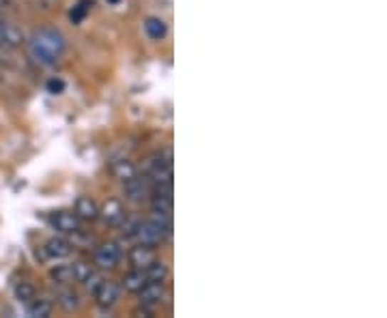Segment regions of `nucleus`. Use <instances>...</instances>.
Listing matches in <instances>:
<instances>
[{
    "label": "nucleus",
    "instance_id": "1",
    "mask_svg": "<svg viewBox=\"0 0 387 318\" xmlns=\"http://www.w3.org/2000/svg\"><path fill=\"white\" fill-rule=\"evenodd\" d=\"M29 46H31V54L39 63L54 65L65 52V37L54 28H39L33 33Z\"/></svg>",
    "mask_w": 387,
    "mask_h": 318
},
{
    "label": "nucleus",
    "instance_id": "2",
    "mask_svg": "<svg viewBox=\"0 0 387 318\" xmlns=\"http://www.w3.org/2000/svg\"><path fill=\"white\" fill-rule=\"evenodd\" d=\"M168 235H170V228H166L164 224H160V222H155V220L140 222V226H138V230H136V239H138L143 245H149V248L160 245Z\"/></svg>",
    "mask_w": 387,
    "mask_h": 318
},
{
    "label": "nucleus",
    "instance_id": "3",
    "mask_svg": "<svg viewBox=\"0 0 387 318\" xmlns=\"http://www.w3.org/2000/svg\"><path fill=\"white\" fill-rule=\"evenodd\" d=\"M118 260H120V250L116 243H103L95 250V263L101 269H112L118 265Z\"/></svg>",
    "mask_w": 387,
    "mask_h": 318
},
{
    "label": "nucleus",
    "instance_id": "4",
    "mask_svg": "<svg viewBox=\"0 0 387 318\" xmlns=\"http://www.w3.org/2000/svg\"><path fill=\"white\" fill-rule=\"evenodd\" d=\"M149 191H151V181L147 179V176H134V179H129V181H125V194H127V198L129 200H143L145 196H149Z\"/></svg>",
    "mask_w": 387,
    "mask_h": 318
},
{
    "label": "nucleus",
    "instance_id": "5",
    "mask_svg": "<svg viewBox=\"0 0 387 318\" xmlns=\"http://www.w3.org/2000/svg\"><path fill=\"white\" fill-rule=\"evenodd\" d=\"M52 226L63 233V235H76L80 230V218L76 213H67V211H61L52 218Z\"/></svg>",
    "mask_w": 387,
    "mask_h": 318
},
{
    "label": "nucleus",
    "instance_id": "6",
    "mask_svg": "<svg viewBox=\"0 0 387 318\" xmlns=\"http://www.w3.org/2000/svg\"><path fill=\"white\" fill-rule=\"evenodd\" d=\"M140 303L147 305V307H153L158 303H162L164 299V282H147L140 290Z\"/></svg>",
    "mask_w": 387,
    "mask_h": 318
},
{
    "label": "nucleus",
    "instance_id": "7",
    "mask_svg": "<svg viewBox=\"0 0 387 318\" xmlns=\"http://www.w3.org/2000/svg\"><path fill=\"white\" fill-rule=\"evenodd\" d=\"M118 295H120V288H118L114 282H105V280H103V284L99 286V290L95 292L97 303H99V307H101V309L112 307V305L118 301Z\"/></svg>",
    "mask_w": 387,
    "mask_h": 318
},
{
    "label": "nucleus",
    "instance_id": "8",
    "mask_svg": "<svg viewBox=\"0 0 387 318\" xmlns=\"http://www.w3.org/2000/svg\"><path fill=\"white\" fill-rule=\"evenodd\" d=\"M99 216H101V220L105 222V224H118V222H123V218H125V208H123V204H120V200H108L101 208H99Z\"/></svg>",
    "mask_w": 387,
    "mask_h": 318
},
{
    "label": "nucleus",
    "instance_id": "9",
    "mask_svg": "<svg viewBox=\"0 0 387 318\" xmlns=\"http://www.w3.org/2000/svg\"><path fill=\"white\" fill-rule=\"evenodd\" d=\"M76 216L80 218V220H97L99 218V206H97V202L93 200V198H88V196H80L78 200H76Z\"/></svg>",
    "mask_w": 387,
    "mask_h": 318
},
{
    "label": "nucleus",
    "instance_id": "10",
    "mask_svg": "<svg viewBox=\"0 0 387 318\" xmlns=\"http://www.w3.org/2000/svg\"><path fill=\"white\" fill-rule=\"evenodd\" d=\"M129 260H132V265L136 269H147L153 260H155V254H153V248L149 245H138V248H132V252H129Z\"/></svg>",
    "mask_w": 387,
    "mask_h": 318
},
{
    "label": "nucleus",
    "instance_id": "11",
    "mask_svg": "<svg viewBox=\"0 0 387 318\" xmlns=\"http://www.w3.org/2000/svg\"><path fill=\"white\" fill-rule=\"evenodd\" d=\"M69 254H71V245H69V241H65V239H61V237H52V239L46 243V256H48V258L61 260V258H67Z\"/></svg>",
    "mask_w": 387,
    "mask_h": 318
},
{
    "label": "nucleus",
    "instance_id": "12",
    "mask_svg": "<svg viewBox=\"0 0 387 318\" xmlns=\"http://www.w3.org/2000/svg\"><path fill=\"white\" fill-rule=\"evenodd\" d=\"M112 174L118 179V181H129V179H134L136 174H138V170H136V166L132 164V161H127V159H118V161H114L112 164Z\"/></svg>",
    "mask_w": 387,
    "mask_h": 318
},
{
    "label": "nucleus",
    "instance_id": "13",
    "mask_svg": "<svg viewBox=\"0 0 387 318\" xmlns=\"http://www.w3.org/2000/svg\"><path fill=\"white\" fill-rule=\"evenodd\" d=\"M147 282H149V280H147V275H145L143 269H136V271L127 273V275L123 277V286H125V290H129V292H138Z\"/></svg>",
    "mask_w": 387,
    "mask_h": 318
},
{
    "label": "nucleus",
    "instance_id": "14",
    "mask_svg": "<svg viewBox=\"0 0 387 318\" xmlns=\"http://www.w3.org/2000/svg\"><path fill=\"white\" fill-rule=\"evenodd\" d=\"M145 33L149 35V39L162 41V39L166 37L168 28H166L164 20H160V18H147V22H145Z\"/></svg>",
    "mask_w": 387,
    "mask_h": 318
},
{
    "label": "nucleus",
    "instance_id": "15",
    "mask_svg": "<svg viewBox=\"0 0 387 318\" xmlns=\"http://www.w3.org/2000/svg\"><path fill=\"white\" fill-rule=\"evenodd\" d=\"M22 41V35L0 18V46H18Z\"/></svg>",
    "mask_w": 387,
    "mask_h": 318
},
{
    "label": "nucleus",
    "instance_id": "16",
    "mask_svg": "<svg viewBox=\"0 0 387 318\" xmlns=\"http://www.w3.org/2000/svg\"><path fill=\"white\" fill-rule=\"evenodd\" d=\"M50 312H52V301L50 299H43V297H35V299H31L29 301V314L31 316H35V318H46V316H50Z\"/></svg>",
    "mask_w": 387,
    "mask_h": 318
},
{
    "label": "nucleus",
    "instance_id": "17",
    "mask_svg": "<svg viewBox=\"0 0 387 318\" xmlns=\"http://www.w3.org/2000/svg\"><path fill=\"white\" fill-rule=\"evenodd\" d=\"M56 301H58L67 312L78 309V305H80V297H78V292L71 290V288H61V290L56 292Z\"/></svg>",
    "mask_w": 387,
    "mask_h": 318
},
{
    "label": "nucleus",
    "instance_id": "18",
    "mask_svg": "<svg viewBox=\"0 0 387 318\" xmlns=\"http://www.w3.org/2000/svg\"><path fill=\"white\" fill-rule=\"evenodd\" d=\"M145 275L149 282H166L168 277V267L160 260H153L147 269H145Z\"/></svg>",
    "mask_w": 387,
    "mask_h": 318
},
{
    "label": "nucleus",
    "instance_id": "19",
    "mask_svg": "<svg viewBox=\"0 0 387 318\" xmlns=\"http://www.w3.org/2000/svg\"><path fill=\"white\" fill-rule=\"evenodd\" d=\"M50 277L56 284H69L73 280V269H71V265H56L50 271Z\"/></svg>",
    "mask_w": 387,
    "mask_h": 318
},
{
    "label": "nucleus",
    "instance_id": "20",
    "mask_svg": "<svg viewBox=\"0 0 387 318\" xmlns=\"http://www.w3.org/2000/svg\"><path fill=\"white\" fill-rule=\"evenodd\" d=\"M88 7H93V3L91 0H80V3L71 9V14H69V20L73 22V24H80L84 18H86V14H88Z\"/></svg>",
    "mask_w": 387,
    "mask_h": 318
},
{
    "label": "nucleus",
    "instance_id": "21",
    "mask_svg": "<svg viewBox=\"0 0 387 318\" xmlns=\"http://www.w3.org/2000/svg\"><path fill=\"white\" fill-rule=\"evenodd\" d=\"M16 299H18L20 303H29L31 299H35V286L29 284V282H20V284L16 286Z\"/></svg>",
    "mask_w": 387,
    "mask_h": 318
},
{
    "label": "nucleus",
    "instance_id": "22",
    "mask_svg": "<svg viewBox=\"0 0 387 318\" xmlns=\"http://www.w3.org/2000/svg\"><path fill=\"white\" fill-rule=\"evenodd\" d=\"M71 269H73V280L76 282H84L95 269L91 267V265H86V263H76V265H71Z\"/></svg>",
    "mask_w": 387,
    "mask_h": 318
},
{
    "label": "nucleus",
    "instance_id": "23",
    "mask_svg": "<svg viewBox=\"0 0 387 318\" xmlns=\"http://www.w3.org/2000/svg\"><path fill=\"white\" fill-rule=\"evenodd\" d=\"M84 286H86V290L91 292V295H95L97 290H99V286L103 284V275L101 273H97V271H93L84 282H82Z\"/></svg>",
    "mask_w": 387,
    "mask_h": 318
},
{
    "label": "nucleus",
    "instance_id": "24",
    "mask_svg": "<svg viewBox=\"0 0 387 318\" xmlns=\"http://www.w3.org/2000/svg\"><path fill=\"white\" fill-rule=\"evenodd\" d=\"M138 226H140V220H136V218L125 220V224H123V235H125V237H136Z\"/></svg>",
    "mask_w": 387,
    "mask_h": 318
},
{
    "label": "nucleus",
    "instance_id": "25",
    "mask_svg": "<svg viewBox=\"0 0 387 318\" xmlns=\"http://www.w3.org/2000/svg\"><path fill=\"white\" fill-rule=\"evenodd\" d=\"M48 90H50L52 95H61V92L65 90V82H63L61 78H52V80L48 82Z\"/></svg>",
    "mask_w": 387,
    "mask_h": 318
},
{
    "label": "nucleus",
    "instance_id": "26",
    "mask_svg": "<svg viewBox=\"0 0 387 318\" xmlns=\"http://www.w3.org/2000/svg\"><path fill=\"white\" fill-rule=\"evenodd\" d=\"M120 3V0H108V5H118Z\"/></svg>",
    "mask_w": 387,
    "mask_h": 318
}]
</instances>
